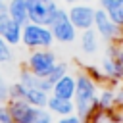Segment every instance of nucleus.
I'll use <instances>...</instances> for the list:
<instances>
[{
    "label": "nucleus",
    "instance_id": "aec40b11",
    "mask_svg": "<svg viewBox=\"0 0 123 123\" xmlns=\"http://www.w3.org/2000/svg\"><path fill=\"white\" fill-rule=\"evenodd\" d=\"M12 58H13L12 46L0 37V63H8V62H12Z\"/></svg>",
    "mask_w": 123,
    "mask_h": 123
},
{
    "label": "nucleus",
    "instance_id": "20e7f679",
    "mask_svg": "<svg viewBox=\"0 0 123 123\" xmlns=\"http://www.w3.org/2000/svg\"><path fill=\"white\" fill-rule=\"evenodd\" d=\"M50 31H52V37H54V42H60V44H73L79 37V31L75 29V25L69 21L67 17V12L65 8H60L56 17L52 19V23L48 25Z\"/></svg>",
    "mask_w": 123,
    "mask_h": 123
},
{
    "label": "nucleus",
    "instance_id": "423d86ee",
    "mask_svg": "<svg viewBox=\"0 0 123 123\" xmlns=\"http://www.w3.org/2000/svg\"><path fill=\"white\" fill-rule=\"evenodd\" d=\"M69 21L75 25V29L81 33L85 29H92L94 25V13H96V6H92L90 2H81V4H71L65 8Z\"/></svg>",
    "mask_w": 123,
    "mask_h": 123
},
{
    "label": "nucleus",
    "instance_id": "6e6552de",
    "mask_svg": "<svg viewBox=\"0 0 123 123\" xmlns=\"http://www.w3.org/2000/svg\"><path fill=\"white\" fill-rule=\"evenodd\" d=\"M0 37L13 48L21 44V25L13 21L6 12L0 13Z\"/></svg>",
    "mask_w": 123,
    "mask_h": 123
},
{
    "label": "nucleus",
    "instance_id": "1a4fd4ad",
    "mask_svg": "<svg viewBox=\"0 0 123 123\" xmlns=\"http://www.w3.org/2000/svg\"><path fill=\"white\" fill-rule=\"evenodd\" d=\"M6 106L12 113L13 123H33L37 108L31 106L29 102H25V100H8Z\"/></svg>",
    "mask_w": 123,
    "mask_h": 123
},
{
    "label": "nucleus",
    "instance_id": "2eb2a0df",
    "mask_svg": "<svg viewBox=\"0 0 123 123\" xmlns=\"http://www.w3.org/2000/svg\"><path fill=\"white\" fill-rule=\"evenodd\" d=\"M6 13L23 27L25 23H29L27 0H8V2H6Z\"/></svg>",
    "mask_w": 123,
    "mask_h": 123
},
{
    "label": "nucleus",
    "instance_id": "9b49d317",
    "mask_svg": "<svg viewBox=\"0 0 123 123\" xmlns=\"http://www.w3.org/2000/svg\"><path fill=\"white\" fill-rule=\"evenodd\" d=\"M96 106L98 110H117L119 108V94L115 90V85H106L96 94Z\"/></svg>",
    "mask_w": 123,
    "mask_h": 123
},
{
    "label": "nucleus",
    "instance_id": "6ab92c4d",
    "mask_svg": "<svg viewBox=\"0 0 123 123\" xmlns=\"http://www.w3.org/2000/svg\"><path fill=\"white\" fill-rule=\"evenodd\" d=\"M65 73H67V63H62V62H58V63H56V67L52 69V73H50L46 79H48V83H50V85H54V83H56L58 79H62Z\"/></svg>",
    "mask_w": 123,
    "mask_h": 123
},
{
    "label": "nucleus",
    "instance_id": "ddd939ff",
    "mask_svg": "<svg viewBox=\"0 0 123 123\" xmlns=\"http://www.w3.org/2000/svg\"><path fill=\"white\" fill-rule=\"evenodd\" d=\"M46 110H50L52 115L65 117V115L75 113V104H73V100H65V98H58V96L50 94L48 102H46Z\"/></svg>",
    "mask_w": 123,
    "mask_h": 123
},
{
    "label": "nucleus",
    "instance_id": "f257e3e1",
    "mask_svg": "<svg viewBox=\"0 0 123 123\" xmlns=\"http://www.w3.org/2000/svg\"><path fill=\"white\" fill-rule=\"evenodd\" d=\"M77 85H75V96H73V104H75V115L85 123L96 110V94H98V83L86 73L81 71L79 75H75Z\"/></svg>",
    "mask_w": 123,
    "mask_h": 123
},
{
    "label": "nucleus",
    "instance_id": "39448f33",
    "mask_svg": "<svg viewBox=\"0 0 123 123\" xmlns=\"http://www.w3.org/2000/svg\"><path fill=\"white\" fill-rule=\"evenodd\" d=\"M62 6L56 0H27L29 21L38 25H50Z\"/></svg>",
    "mask_w": 123,
    "mask_h": 123
},
{
    "label": "nucleus",
    "instance_id": "7ed1b4c3",
    "mask_svg": "<svg viewBox=\"0 0 123 123\" xmlns=\"http://www.w3.org/2000/svg\"><path fill=\"white\" fill-rule=\"evenodd\" d=\"M56 63H58V56L50 48L31 50L29 58H27V69L31 73H35L37 77H42V79H46L52 73V69L56 67Z\"/></svg>",
    "mask_w": 123,
    "mask_h": 123
},
{
    "label": "nucleus",
    "instance_id": "b1692460",
    "mask_svg": "<svg viewBox=\"0 0 123 123\" xmlns=\"http://www.w3.org/2000/svg\"><path fill=\"white\" fill-rule=\"evenodd\" d=\"M56 123H83L75 113H71V115H65V117H60Z\"/></svg>",
    "mask_w": 123,
    "mask_h": 123
},
{
    "label": "nucleus",
    "instance_id": "0eeeda50",
    "mask_svg": "<svg viewBox=\"0 0 123 123\" xmlns=\"http://www.w3.org/2000/svg\"><path fill=\"white\" fill-rule=\"evenodd\" d=\"M92 29L98 33L100 40H104V42H115V40H121V38H123V29H119V27L106 15V12L100 10L98 6H96Z\"/></svg>",
    "mask_w": 123,
    "mask_h": 123
},
{
    "label": "nucleus",
    "instance_id": "9d476101",
    "mask_svg": "<svg viewBox=\"0 0 123 123\" xmlns=\"http://www.w3.org/2000/svg\"><path fill=\"white\" fill-rule=\"evenodd\" d=\"M75 85H77V79H75V75H71V73H65L62 79H58V81L52 85V90H50V94H52V96H58V98L73 100V96H75Z\"/></svg>",
    "mask_w": 123,
    "mask_h": 123
},
{
    "label": "nucleus",
    "instance_id": "f3484780",
    "mask_svg": "<svg viewBox=\"0 0 123 123\" xmlns=\"http://www.w3.org/2000/svg\"><path fill=\"white\" fill-rule=\"evenodd\" d=\"M85 123H123L121 110H96Z\"/></svg>",
    "mask_w": 123,
    "mask_h": 123
},
{
    "label": "nucleus",
    "instance_id": "412c9836",
    "mask_svg": "<svg viewBox=\"0 0 123 123\" xmlns=\"http://www.w3.org/2000/svg\"><path fill=\"white\" fill-rule=\"evenodd\" d=\"M33 123H54V119H52V113H50V110H46V108H37Z\"/></svg>",
    "mask_w": 123,
    "mask_h": 123
},
{
    "label": "nucleus",
    "instance_id": "a878e982",
    "mask_svg": "<svg viewBox=\"0 0 123 123\" xmlns=\"http://www.w3.org/2000/svg\"><path fill=\"white\" fill-rule=\"evenodd\" d=\"M117 94H119V110L123 111V86L117 90Z\"/></svg>",
    "mask_w": 123,
    "mask_h": 123
},
{
    "label": "nucleus",
    "instance_id": "f8f14e48",
    "mask_svg": "<svg viewBox=\"0 0 123 123\" xmlns=\"http://www.w3.org/2000/svg\"><path fill=\"white\" fill-rule=\"evenodd\" d=\"M79 46L83 50L85 56H94L98 50H100V37L94 29H85L79 33Z\"/></svg>",
    "mask_w": 123,
    "mask_h": 123
},
{
    "label": "nucleus",
    "instance_id": "bb28decb",
    "mask_svg": "<svg viewBox=\"0 0 123 123\" xmlns=\"http://www.w3.org/2000/svg\"><path fill=\"white\" fill-rule=\"evenodd\" d=\"M6 12V0H0V13Z\"/></svg>",
    "mask_w": 123,
    "mask_h": 123
},
{
    "label": "nucleus",
    "instance_id": "dca6fc26",
    "mask_svg": "<svg viewBox=\"0 0 123 123\" xmlns=\"http://www.w3.org/2000/svg\"><path fill=\"white\" fill-rule=\"evenodd\" d=\"M19 83H21L25 88H42V90H46V92H50V90H52V85L48 83V79L37 77V75H35V73H31L27 67L21 71V75H19Z\"/></svg>",
    "mask_w": 123,
    "mask_h": 123
},
{
    "label": "nucleus",
    "instance_id": "4468645a",
    "mask_svg": "<svg viewBox=\"0 0 123 123\" xmlns=\"http://www.w3.org/2000/svg\"><path fill=\"white\" fill-rule=\"evenodd\" d=\"M98 8L104 10L119 29H123V0H98Z\"/></svg>",
    "mask_w": 123,
    "mask_h": 123
},
{
    "label": "nucleus",
    "instance_id": "4be33fe9",
    "mask_svg": "<svg viewBox=\"0 0 123 123\" xmlns=\"http://www.w3.org/2000/svg\"><path fill=\"white\" fill-rule=\"evenodd\" d=\"M0 123H13L12 113H10V110H8V106H6V104H2V106H0Z\"/></svg>",
    "mask_w": 123,
    "mask_h": 123
},
{
    "label": "nucleus",
    "instance_id": "393cba45",
    "mask_svg": "<svg viewBox=\"0 0 123 123\" xmlns=\"http://www.w3.org/2000/svg\"><path fill=\"white\" fill-rule=\"evenodd\" d=\"M65 6H71V4H81V2H92V0H62Z\"/></svg>",
    "mask_w": 123,
    "mask_h": 123
},
{
    "label": "nucleus",
    "instance_id": "f03ea898",
    "mask_svg": "<svg viewBox=\"0 0 123 123\" xmlns=\"http://www.w3.org/2000/svg\"><path fill=\"white\" fill-rule=\"evenodd\" d=\"M21 44L31 52L38 48H52L54 37L48 25H38V23H25L21 27Z\"/></svg>",
    "mask_w": 123,
    "mask_h": 123
},
{
    "label": "nucleus",
    "instance_id": "5701e85b",
    "mask_svg": "<svg viewBox=\"0 0 123 123\" xmlns=\"http://www.w3.org/2000/svg\"><path fill=\"white\" fill-rule=\"evenodd\" d=\"M8 83L4 81V77H0V106L8 102Z\"/></svg>",
    "mask_w": 123,
    "mask_h": 123
},
{
    "label": "nucleus",
    "instance_id": "a211bd4d",
    "mask_svg": "<svg viewBox=\"0 0 123 123\" xmlns=\"http://www.w3.org/2000/svg\"><path fill=\"white\" fill-rule=\"evenodd\" d=\"M48 96H50V92H46L42 88H25V98L23 100L29 102L35 108H46Z\"/></svg>",
    "mask_w": 123,
    "mask_h": 123
}]
</instances>
